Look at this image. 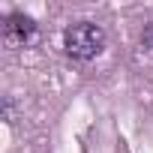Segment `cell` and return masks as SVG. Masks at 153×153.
I'll list each match as a JSON object with an SVG mask.
<instances>
[{"mask_svg": "<svg viewBox=\"0 0 153 153\" xmlns=\"http://www.w3.org/2000/svg\"><path fill=\"white\" fill-rule=\"evenodd\" d=\"M33 36H36V24L27 15H12L3 27V39L9 48H24L27 42H33Z\"/></svg>", "mask_w": 153, "mask_h": 153, "instance_id": "7a4b0ae2", "label": "cell"}, {"mask_svg": "<svg viewBox=\"0 0 153 153\" xmlns=\"http://www.w3.org/2000/svg\"><path fill=\"white\" fill-rule=\"evenodd\" d=\"M63 45H66V51L72 57L90 60L105 48V33H102V27H96L90 21H81V24H72L63 33Z\"/></svg>", "mask_w": 153, "mask_h": 153, "instance_id": "6da1fadb", "label": "cell"}]
</instances>
